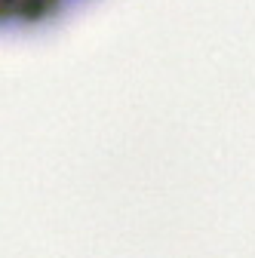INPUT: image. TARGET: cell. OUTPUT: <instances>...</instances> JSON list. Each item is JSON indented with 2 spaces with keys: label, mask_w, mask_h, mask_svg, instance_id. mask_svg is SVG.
<instances>
[{
  "label": "cell",
  "mask_w": 255,
  "mask_h": 258,
  "mask_svg": "<svg viewBox=\"0 0 255 258\" xmlns=\"http://www.w3.org/2000/svg\"><path fill=\"white\" fill-rule=\"evenodd\" d=\"M83 0H0V28H40Z\"/></svg>",
  "instance_id": "1"
}]
</instances>
